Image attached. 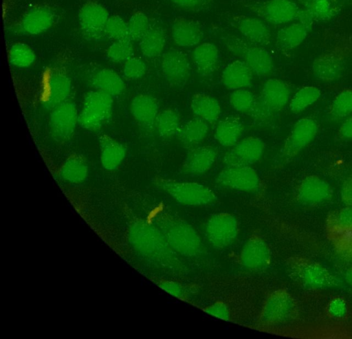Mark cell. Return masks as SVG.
<instances>
[{
	"label": "cell",
	"mask_w": 352,
	"mask_h": 339,
	"mask_svg": "<svg viewBox=\"0 0 352 339\" xmlns=\"http://www.w3.org/2000/svg\"><path fill=\"white\" fill-rule=\"evenodd\" d=\"M133 238L139 250L162 268L177 274L187 271L182 257L174 251L155 224L139 223L134 228Z\"/></svg>",
	"instance_id": "cell-1"
},
{
	"label": "cell",
	"mask_w": 352,
	"mask_h": 339,
	"mask_svg": "<svg viewBox=\"0 0 352 339\" xmlns=\"http://www.w3.org/2000/svg\"><path fill=\"white\" fill-rule=\"evenodd\" d=\"M153 220L170 247L181 257L195 258L203 252L200 235L186 220L162 210L155 215Z\"/></svg>",
	"instance_id": "cell-2"
},
{
	"label": "cell",
	"mask_w": 352,
	"mask_h": 339,
	"mask_svg": "<svg viewBox=\"0 0 352 339\" xmlns=\"http://www.w3.org/2000/svg\"><path fill=\"white\" fill-rule=\"evenodd\" d=\"M351 54L352 38L344 39L314 60L312 72L321 81L337 80L341 77L346 60Z\"/></svg>",
	"instance_id": "cell-3"
},
{
	"label": "cell",
	"mask_w": 352,
	"mask_h": 339,
	"mask_svg": "<svg viewBox=\"0 0 352 339\" xmlns=\"http://www.w3.org/2000/svg\"><path fill=\"white\" fill-rule=\"evenodd\" d=\"M156 184L173 199L185 206H205L217 199L210 188L199 183L159 178Z\"/></svg>",
	"instance_id": "cell-4"
},
{
	"label": "cell",
	"mask_w": 352,
	"mask_h": 339,
	"mask_svg": "<svg viewBox=\"0 0 352 339\" xmlns=\"http://www.w3.org/2000/svg\"><path fill=\"white\" fill-rule=\"evenodd\" d=\"M297 313L294 297L285 289H278L269 294L263 301L259 314V322L275 327L289 322Z\"/></svg>",
	"instance_id": "cell-5"
},
{
	"label": "cell",
	"mask_w": 352,
	"mask_h": 339,
	"mask_svg": "<svg viewBox=\"0 0 352 339\" xmlns=\"http://www.w3.org/2000/svg\"><path fill=\"white\" fill-rule=\"evenodd\" d=\"M112 108L111 96L97 89L91 91L85 98L78 124L85 129L97 131L111 117Z\"/></svg>",
	"instance_id": "cell-6"
},
{
	"label": "cell",
	"mask_w": 352,
	"mask_h": 339,
	"mask_svg": "<svg viewBox=\"0 0 352 339\" xmlns=\"http://www.w3.org/2000/svg\"><path fill=\"white\" fill-rule=\"evenodd\" d=\"M226 45L231 53L243 58L254 74L267 76L272 73L273 59L264 47L247 43L234 36L228 38Z\"/></svg>",
	"instance_id": "cell-7"
},
{
	"label": "cell",
	"mask_w": 352,
	"mask_h": 339,
	"mask_svg": "<svg viewBox=\"0 0 352 339\" xmlns=\"http://www.w3.org/2000/svg\"><path fill=\"white\" fill-rule=\"evenodd\" d=\"M289 275L298 282L314 287H332L336 278L320 264L301 256L289 258L287 261Z\"/></svg>",
	"instance_id": "cell-8"
},
{
	"label": "cell",
	"mask_w": 352,
	"mask_h": 339,
	"mask_svg": "<svg viewBox=\"0 0 352 339\" xmlns=\"http://www.w3.org/2000/svg\"><path fill=\"white\" fill-rule=\"evenodd\" d=\"M239 223L236 217L229 212L213 214L205 224V235L214 248L224 250L235 241L239 234Z\"/></svg>",
	"instance_id": "cell-9"
},
{
	"label": "cell",
	"mask_w": 352,
	"mask_h": 339,
	"mask_svg": "<svg viewBox=\"0 0 352 339\" xmlns=\"http://www.w3.org/2000/svg\"><path fill=\"white\" fill-rule=\"evenodd\" d=\"M107 10L95 0L85 2L78 10V20L83 36L90 41H100L104 36L109 18Z\"/></svg>",
	"instance_id": "cell-10"
},
{
	"label": "cell",
	"mask_w": 352,
	"mask_h": 339,
	"mask_svg": "<svg viewBox=\"0 0 352 339\" xmlns=\"http://www.w3.org/2000/svg\"><path fill=\"white\" fill-rule=\"evenodd\" d=\"M263 21L283 25L296 21L300 7L292 0H267L245 6Z\"/></svg>",
	"instance_id": "cell-11"
},
{
	"label": "cell",
	"mask_w": 352,
	"mask_h": 339,
	"mask_svg": "<svg viewBox=\"0 0 352 339\" xmlns=\"http://www.w3.org/2000/svg\"><path fill=\"white\" fill-rule=\"evenodd\" d=\"M318 129L317 121L312 118L305 117L298 120L283 144L281 157L289 160L296 156L314 140Z\"/></svg>",
	"instance_id": "cell-12"
},
{
	"label": "cell",
	"mask_w": 352,
	"mask_h": 339,
	"mask_svg": "<svg viewBox=\"0 0 352 339\" xmlns=\"http://www.w3.org/2000/svg\"><path fill=\"white\" fill-rule=\"evenodd\" d=\"M78 110L73 101L67 100L52 109L50 116V129L58 142H65L73 135L78 124Z\"/></svg>",
	"instance_id": "cell-13"
},
{
	"label": "cell",
	"mask_w": 352,
	"mask_h": 339,
	"mask_svg": "<svg viewBox=\"0 0 352 339\" xmlns=\"http://www.w3.org/2000/svg\"><path fill=\"white\" fill-rule=\"evenodd\" d=\"M272 252L265 240L257 234L246 240L238 256V261L243 267L256 271H263L272 263Z\"/></svg>",
	"instance_id": "cell-14"
},
{
	"label": "cell",
	"mask_w": 352,
	"mask_h": 339,
	"mask_svg": "<svg viewBox=\"0 0 352 339\" xmlns=\"http://www.w3.org/2000/svg\"><path fill=\"white\" fill-rule=\"evenodd\" d=\"M215 180L221 186L247 193L255 192L260 186L258 175L250 166H227Z\"/></svg>",
	"instance_id": "cell-15"
},
{
	"label": "cell",
	"mask_w": 352,
	"mask_h": 339,
	"mask_svg": "<svg viewBox=\"0 0 352 339\" xmlns=\"http://www.w3.org/2000/svg\"><path fill=\"white\" fill-rule=\"evenodd\" d=\"M54 10L45 4H38L28 9L21 18L17 30L27 35H38L45 32L56 22Z\"/></svg>",
	"instance_id": "cell-16"
},
{
	"label": "cell",
	"mask_w": 352,
	"mask_h": 339,
	"mask_svg": "<svg viewBox=\"0 0 352 339\" xmlns=\"http://www.w3.org/2000/svg\"><path fill=\"white\" fill-rule=\"evenodd\" d=\"M265 144L262 139L255 136L247 137L238 142L223 156L227 166H250L262 157Z\"/></svg>",
	"instance_id": "cell-17"
},
{
	"label": "cell",
	"mask_w": 352,
	"mask_h": 339,
	"mask_svg": "<svg viewBox=\"0 0 352 339\" xmlns=\"http://www.w3.org/2000/svg\"><path fill=\"white\" fill-rule=\"evenodd\" d=\"M161 69L165 79L175 87L184 85L190 76V66L186 55L176 49H170L163 54Z\"/></svg>",
	"instance_id": "cell-18"
},
{
	"label": "cell",
	"mask_w": 352,
	"mask_h": 339,
	"mask_svg": "<svg viewBox=\"0 0 352 339\" xmlns=\"http://www.w3.org/2000/svg\"><path fill=\"white\" fill-rule=\"evenodd\" d=\"M333 190L330 185L317 175L304 177L298 184L296 197L299 201L308 205H318L330 200Z\"/></svg>",
	"instance_id": "cell-19"
},
{
	"label": "cell",
	"mask_w": 352,
	"mask_h": 339,
	"mask_svg": "<svg viewBox=\"0 0 352 339\" xmlns=\"http://www.w3.org/2000/svg\"><path fill=\"white\" fill-rule=\"evenodd\" d=\"M232 21L236 28L248 42L263 47L270 43L271 32L263 20L256 17L236 15L233 17Z\"/></svg>",
	"instance_id": "cell-20"
},
{
	"label": "cell",
	"mask_w": 352,
	"mask_h": 339,
	"mask_svg": "<svg viewBox=\"0 0 352 339\" xmlns=\"http://www.w3.org/2000/svg\"><path fill=\"white\" fill-rule=\"evenodd\" d=\"M71 90L70 78L60 71H52L47 78L44 87V105L52 109L67 100Z\"/></svg>",
	"instance_id": "cell-21"
},
{
	"label": "cell",
	"mask_w": 352,
	"mask_h": 339,
	"mask_svg": "<svg viewBox=\"0 0 352 339\" xmlns=\"http://www.w3.org/2000/svg\"><path fill=\"white\" fill-rule=\"evenodd\" d=\"M291 94V87L286 82L278 78H270L263 84L259 97L276 115L289 102Z\"/></svg>",
	"instance_id": "cell-22"
},
{
	"label": "cell",
	"mask_w": 352,
	"mask_h": 339,
	"mask_svg": "<svg viewBox=\"0 0 352 339\" xmlns=\"http://www.w3.org/2000/svg\"><path fill=\"white\" fill-rule=\"evenodd\" d=\"M171 36L174 43L179 47H191L200 43L204 38V31L197 22L178 17L173 23Z\"/></svg>",
	"instance_id": "cell-23"
},
{
	"label": "cell",
	"mask_w": 352,
	"mask_h": 339,
	"mask_svg": "<svg viewBox=\"0 0 352 339\" xmlns=\"http://www.w3.org/2000/svg\"><path fill=\"white\" fill-rule=\"evenodd\" d=\"M217 151L210 146H196L191 149L184 162L183 171L186 174L201 175L207 172L216 161Z\"/></svg>",
	"instance_id": "cell-24"
},
{
	"label": "cell",
	"mask_w": 352,
	"mask_h": 339,
	"mask_svg": "<svg viewBox=\"0 0 352 339\" xmlns=\"http://www.w3.org/2000/svg\"><path fill=\"white\" fill-rule=\"evenodd\" d=\"M253 75V72L243 61L236 60L225 67L222 72L221 81L227 89L234 91L250 87Z\"/></svg>",
	"instance_id": "cell-25"
},
{
	"label": "cell",
	"mask_w": 352,
	"mask_h": 339,
	"mask_svg": "<svg viewBox=\"0 0 352 339\" xmlns=\"http://www.w3.org/2000/svg\"><path fill=\"white\" fill-rule=\"evenodd\" d=\"M131 112L140 124L147 128H153L159 113L158 102L152 96L138 95L131 101Z\"/></svg>",
	"instance_id": "cell-26"
},
{
	"label": "cell",
	"mask_w": 352,
	"mask_h": 339,
	"mask_svg": "<svg viewBox=\"0 0 352 339\" xmlns=\"http://www.w3.org/2000/svg\"><path fill=\"white\" fill-rule=\"evenodd\" d=\"M99 147L103 168L108 171L118 168L126 156L125 146L108 135L103 134L99 138Z\"/></svg>",
	"instance_id": "cell-27"
},
{
	"label": "cell",
	"mask_w": 352,
	"mask_h": 339,
	"mask_svg": "<svg viewBox=\"0 0 352 339\" xmlns=\"http://www.w3.org/2000/svg\"><path fill=\"white\" fill-rule=\"evenodd\" d=\"M192 58L199 75L208 76L217 68L219 61L218 48L212 43L199 44L193 50Z\"/></svg>",
	"instance_id": "cell-28"
},
{
	"label": "cell",
	"mask_w": 352,
	"mask_h": 339,
	"mask_svg": "<svg viewBox=\"0 0 352 339\" xmlns=\"http://www.w3.org/2000/svg\"><path fill=\"white\" fill-rule=\"evenodd\" d=\"M190 109L196 117L210 124H214L218 120L221 111L219 101L213 96L204 93L193 95Z\"/></svg>",
	"instance_id": "cell-29"
},
{
	"label": "cell",
	"mask_w": 352,
	"mask_h": 339,
	"mask_svg": "<svg viewBox=\"0 0 352 339\" xmlns=\"http://www.w3.org/2000/svg\"><path fill=\"white\" fill-rule=\"evenodd\" d=\"M243 129V124L240 118L234 116H227L217 124L214 138L221 146L232 147L239 142Z\"/></svg>",
	"instance_id": "cell-30"
},
{
	"label": "cell",
	"mask_w": 352,
	"mask_h": 339,
	"mask_svg": "<svg viewBox=\"0 0 352 339\" xmlns=\"http://www.w3.org/2000/svg\"><path fill=\"white\" fill-rule=\"evenodd\" d=\"M208 123L195 117L180 127L177 134L181 143L190 149L198 146L208 133Z\"/></svg>",
	"instance_id": "cell-31"
},
{
	"label": "cell",
	"mask_w": 352,
	"mask_h": 339,
	"mask_svg": "<svg viewBox=\"0 0 352 339\" xmlns=\"http://www.w3.org/2000/svg\"><path fill=\"white\" fill-rule=\"evenodd\" d=\"M309 31L298 21L290 23L278 31L276 44L283 51L293 50L305 40Z\"/></svg>",
	"instance_id": "cell-32"
},
{
	"label": "cell",
	"mask_w": 352,
	"mask_h": 339,
	"mask_svg": "<svg viewBox=\"0 0 352 339\" xmlns=\"http://www.w3.org/2000/svg\"><path fill=\"white\" fill-rule=\"evenodd\" d=\"M92 84L96 89L112 97L120 95L125 89V83L120 76L109 68L98 70L92 77Z\"/></svg>",
	"instance_id": "cell-33"
},
{
	"label": "cell",
	"mask_w": 352,
	"mask_h": 339,
	"mask_svg": "<svg viewBox=\"0 0 352 339\" xmlns=\"http://www.w3.org/2000/svg\"><path fill=\"white\" fill-rule=\"evenodd\" d=\"M88 174V165L83 156L74 154L69 156L63 163L59 175L63 180L78 184L83 182Z\"/></svg>",
	"instance_id": "cell-34"
},
{
	"label": "cell",
	"mask_w": 352,
	"mask_h": 339,
	"mask_svg": "<svg viewBox=\"0 0 352 339\" xmlns=\"http://www.w3.org/2000/svg\"><path fill=\"white\" fill-rule=\"evenodd\" d=\"M138 42L140 51L144 56L149 58L157 57L165 47V32L161 27L151 26Z\"/></svg>",
	"instance_id": "cell-35"
},
{
	"label": "cell",
	"mask_w": 352,
	"mask_h": 339,
	"mask_svg": "<svg viewBox=\"0 0 352 339\" xmlns=\"http://www.w3.org/2000/svg\"><path fill=\"white\" fill-rule=\"evenodd\" d=\"M342 6L340 0H310L302 7L311 13L315 22H327L340 13Z\"/></svg>",
	"instance_id": "cell-36"
},
{
	"label": "cell",
	"mask_w": 352,
	"mask_h": 339,
	"mask_svg": "<svg viewBox=\"0 0 352 339\" xmlns=\"http://www.w3.org/2000/svg\"><path fill=\"white\" fill-rule=\"evenodd\" d=\"M155 127L160 137L171 138L177 134L180 128L179 116L173 109H164L158 113Z\"/></svg>",
	"instance_id": "cell-37"
},
{
	"label": "cell",
	"mask_w": 352,
	"mask_h": 339,
	"mask_svg": "<svg viewBox=\"0 0 352 339\" xmlns=\"http://www.w3.org/2000/svg\"><path fill=\"white\" fill-rule=\"evenodd\" d=\"M320 90L314 86L303 87L297 91L289 100V109L294 113L303 111L320 97Z\"/></svg>",
	"instance_id": "cell-38"
},
{
	"label": "cell",
	"mask_w": 352,
	"mask_h": 339,
	"mask_svg": "<svg viewBox=\"0 0 352 339\" xmlns=\"http://www.w3.org/2000/svg\"><path fill=\"white\" fill-rule=\"evenodd\" d=\"M328 114L335 120L352 115V89L342 90L333 98L329 105Z\"/></svg>",
	"instance_id": "cell-39"
},
{
	"label": "cell",
	"mask_w": 352,
	"mask_h": 339,
	"mask_svg": "<svg viewBox=\"0 0 352 339\" xmlns=\"http://www.w3.org/2000/svg\"><path fill=\"white\" fill-rule=\"evenodd\" d=\"M36 59L34 50L27 44L21 42L14 43L8 52L10 63L19 68L31 66Z\"/></svg>",
	"instance_id": "cell-40"
},
{
	"label": "cell",
	"mask_w": 352,
	"mask_h": 339,
	"mask_svg": "<svg viewBox=\"0 0 352 339\" xmlns=\"http://www.w3.org/2000/svg\"><path fill=\"white\" fill-rule=\"evenodd\" d=\"M129 38L131 41H140L151 27L148 17L142 11H136L128 22Z\"/></svg>",
	"instance_id": "cell-41"
},
{
	"label": "cell",
	"mask_w": 352,
	"mask_h": 339,
	"mask_svg": "<svg viewBox=\"0 0 352 339\" xmlns=\"http://www.w3.org/2000/svg\"><path fill=\"white\" fill-rule=\"evenodd\" d=\"M328 232L338 249L343 252L352 253V227H328Z\"/></svg>",
	"instance_id": "cell-42"
},
{
	"label": "cell",
	"mask_w": 352,
	"mask_h": 339,
	"mask_svg": "<svg viewBox=\"0 0 352 339\" xmlns=\"http://www.w3.org/2000/svg\"><path fill=\"white\" fill-rule=\"evenodd\" d=\"M108 58L114 63H125L133 56V47L129 39L115 41L107 50Z\"/></svg>",
	"instance_id": "cell-43"
},
{
	"label": "cell",
	"mask_w": 352,
	"mask_h": 339,
	"mask_svg": "<svg viewBox=\"0 0 352 339\" xmlns=\"http://www.w3.org/2000/svg\"><path fill=\"white\" fill-rule=\"evenodd\" d=\"M256 97L246 88L234 90L230 95L229 100L232 107L238 112H250Z\"/></svg>",
	"instance_id": "cell-44"
},
{
	"label": "cell",
	"mask_w": 352,
	"mask_h": 339,
	"mask_svg": "<svg viewBox=\"0 0 352 339\" xmlns=\"http://www.w3.org/2000/svg\"><path fill=\"white\" fill-rule=\"evenodd\" d=\"M104 36L113 41L129 39L127 22L118 15L110 16L105 26Z\"/></svg>",
	"instance_id": "cell-45"
},
{
	"label": "cell",
	"mask_w": 352,
	"mask_h": 339,
	"mask_svg": "<svg viewBox=\"0 0 352 339\" xmlns=\"http://www.w3.org/2000/svg\"><path fill=\"white\" fill-rule=\"evenodd\" d=\"M157 285L170 295L182 300H188L191 296V291L185 285L173 280L160 279Z\"/></svg>",
	"instance_id": "cell-46"
},
{
	"label": "cell",
	"mask_w": 352,
	"mask_h": 339,
	"mask_svg": "<svg viewBox=\"0 0 352 339\" xmlns=\"http://www.w3.org/2000/svg\"><path fill=\"white\" fill-rule=\"evenodd\" d=\"M249 115L256 123L260 125L268 124L275 116L259 96L256 98Z\"/></svg>",
	"instance_id": "cell-47"
},
{
	"label": "cell",
	"mask_w": 352,
	"mask_h": 339,
	"mask_svg": "<svg viewBox=\"0 0 352 339\" xmlns=\"http://www.w3.org/2000/svg\"><path fill=\"white\" fill-rule=\"evenodd\" d=\"M145 63L137 57H131L124 63L123 74L129 80H137L142 78L146 73Z\"/></svg>",
	"instance_id": "cell-48"
},
{
	"label": "cell",
	"mask_w": 352,
	"mask_h": 339,
	"mask_svg": "<svg viewBox=\"0 0 352 339\" xmlns=\"http://www.w3.org/2000/svg\"><path fill=\"white\" fill-rule=\"evenodd\" d=\"M352 227V205L342 208L330 215L327 227Z\"/></svg>",
	"instance_id": "cell-49"
},
{
	"label": "cell",
	"mask_w": 352,
	"mask_h": 339,
	"mask_svg": "<svg viewBox=\"0 0 352 339\" xmlns=\"http://www.w3.org/2000/svg\"><path fill=\"white\" fill-rule=\"evenodd\" d=\"M212 0H170L176 7L188 11H200L210 6Z\"/></svg>",
	"instance_id": "cell-50"
},
{
	"label": "cell",
	"mask_w": 352,
	"mask_h": 339,
	"mask_svg": "<svg viewBox=\"0 0 352 339\" xmlns=\"http://www.w3.org/2000/svg\"><path fill=\"white\" fill-rule=\"evenodd\" d=\"M203 310L208 314L223 320H229L230 313L228 307L221 301H217L206 307Z\"/></svg>",
	"instance_id": "cell-51"
},
{
	"label": "cell",
	"mask_w": 352,
	"mask_h": 339,
	"mask_svg": "<svg viewBox=\"0 0 352 339\" xmlns=\"http://www.w3.org/2000/svg\"><path fill=\"white\" fill-rule=\"evenodd\" d=\"M327 311L333 318H341L346 314V305L343 299L340 298H335L329 302L327 307Z\"/></svg>",
	"instance_id": "cell-52"
},
{
	"label": "cell",
	"mask_w": 352,
	"mask_h": 339,
	"mask_svg": "<svg viewBox=\"0 0 352 339\" xmlns=\"http://www.w3.org/2000/svg\"><path fill=\"white\" fill-rule=\"evenodd\" d=\"M337 137L342 140H352V116L345 118L337 133Z\"/></svg>",
	"instance_id": "cell-53"
},
{
	"label": "cell",
	"mask_w": 352,
	"mask_h": 339,
	"mask_svg": "<svg viewBox=\"0 0 352 339\" xmlns=\"http://www.w3.org/2000/svg\"><path fill=\"white\" fill-rule=\"evenodd\" d=\"M342 201L347 205H352V174L344 182L341 190Z\"/></svg>",
	"instance_id": "cell-54"
},
{
	"label": "cell",
	"mask_w": 352,
	"mask_h": 339,
	"mask_svg": "<svg viewBox=\"0 0 352 339\" xmlns=\"http://www.w3.org/2000/svg\"><path fill=\"white\" fill-rule=\"evenodd\" d=\"M296 21L311 30L315 21L311 13L305 8L300 7Z\"/></svg>",
	"instance_id": "cell-55"
},
{
	"label": "cell",
	"mask_w": 352,
	"mask_h": 339,
	"mask_svg": "<svg viewBox=\"0 0 352 339\" xmlns=\"http://www.w3.org/2000/svg\"><path fill=\"white\" fill-rule=\"evenodd\" d=\"M347 281L352 285V268H351L346 275Z\"/></svg>",
	"instance_id": "cell-56"
},
{
	"label": "cell",
	"mask_w": 352,
	"mask_h": 339,
	"mask_svg": "<svg viewBox=\"0 0 352 339\" xmlns=\"http://www.w3.org/2000/svg\"><path fill=\"white\" fill-rule=\"evenodd\" d=\"M340 1H342V3L347 2V3H352V0H340Z\"/></svg>",
	"instance_id": "cell-57"
}]
</instances>
